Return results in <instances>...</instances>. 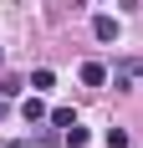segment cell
<instances>
[{
	"mask_svg": "<svg viewBox=\"0 0 143 148\" xmlns=\"http://www.w3.org/2000/svg\"><path fill=\"white\" fill-rule=\"evenodd\" d=\"M67 143H72V148H82V143H87V128H77V123H72V128H67Z\"/></svg>",
	"mask_w": 143,
	"mask_h": 148,
	"instance_id": "7",
	"label": "cell"
},
{
	"mask_svg": "<svg viewBox=\"0 0 143 148\" xmlns=\"http://www.w3.org/2000/svg\"><path fill=\"white\" fill-rule=\"evenodd\" d=\"M46 87H56V72L51 66H36L31 72V92H46Z\"/></svg>",
	"mask_w": 143,
	"mask_h": 148,
	"instance_id": "4",
	"label": "cell"
},
{
	"mask_svg": "<svg viewBox=\"0 0 143 148\" xmlns=\"http://www.w3.org/2000/svg\"><path fill=\"white\" fill-rule=\"evenodd\" d=\"M107 77H113V72H107L102 61H82V82H87V87H107Z\"/></svg>",
	"mask_w": 143,
	"mask_h": 148,
	"instance_id": "2",
	"label": "cell"
},
{
	"mask_svg": "<svg viewBox=\"0 0 143 148\" xmlns=\"http://www.w3.org/2000/svg\"><path fill=\"white\" fill-rule=\"evenodd\" d=\"M138 77H143V56H128V61H118V72L107 77V82H113V87H123V92H128L133 82H138Z\"/></svg>",
	"mask_w": 143,
	"mask_h": 148,
	"instance_id": "1",
	"label": "cell"
},
{
	"mask_svg": "<svg viewBox=\"0 0 143 148\" xmlns=\"http://www.w3.org/2000/svg\"><path fill=\"white\" fill-rule=\"evenodd\" d=\"M107 148H128V133H123V128H113V133H107Z\"/></svg>",
	"mask_w": 143,
	"mask_h": 148,
	"instance_id": "9",
	"label": "cell"
},
{
	"mask_svg": "<svg viewBox=\"0 0 143 148\" xmlns=\"http://www.w3.org/2000/svg\"><path fill=\"white\" fill-rule=\"evenodd\" d=\"M51 123H56V128H72L77 118H72V107H56V112H51Z\"/></svg>",
	"mask_w": 143,
	"mask_h": 148,
	"instance_id": "8",
	"label": "cell"
},
{
	"mask_svg": "<svg viewBox=\"0 0 143 148\" xmlns=\"http://www.w3.org/2000/svg\"><path fill=\"white\" fill-rule=\"evenodd\" d=\"M92 36H97V41H118V21L113 15H97V21H92Z\"/></svg>",
	"mask_w": 143,
	"mask_h": 148,
	"instance_id": "3",
	"label": "cell"
},
{
	"mask_svg": "<svg viewBox=\"0 0 143 148\" xmlns=\"http://www.w3.org/2000/svg\"><path fill=\"white\" fill-rule=\"evenodd\" d=\"M21 118H26V123H41V118H46L41 97H26V102H21Z\"/></svg>",
	"mask_w": 143,
	"mask_h": 148,
	"instance_id": "5",
	"label": "cell"
},
{
	"mask_svg": "<svg viewBox=\"0 0 143 148\" xmlns=\"http://www.w3.org/2000/svg\"><path fill=\"white\" fill-rule=\"evenodd\" d=\"M0 92H5V97H21V92H26V82H21V77H5V82H0Z\"/></svg>",
	"mask_w": 143,
	"mask_h": 148,
	"instance_id": "6",
	"label": "cell"
}]
</instances>
